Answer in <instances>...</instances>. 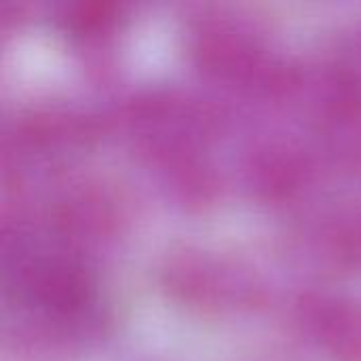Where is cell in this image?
I'll use <instances>...</instances> for the list:
<instances>
[{"mask_svg":"<svg viewBox=\"0 0 361 361\" xmlns=\"http://www.w3.org/2000/svg\"><path fill=\"white\" fill-rule=\"evenodd\" d=\"M61 23L66 30L74 34H93L104 32L110 27L116 19V6L112 4H99V2H82V4H70L61 13Z\"/></svg>","mask_w":361,"mask_h":361,"instance_id":"obj_5","label":"cell"},{"mask_svg":"<svg viewBox=\"0 0 361 361\" xmlns=\"http://www.w3.org/2000/svg\"><path fill=\"white\" fill-rule=\"evenodd\" d=\"M27 290L36 305L53 315L78 313L91 296L85 271L68 260H47L27 277Z\"/></svg>","mask_w":361,"mask_h":361,"instance_id":"obj_2","label":"cell"},{"mask_svg":"<svg viewBox=\"0 0 361 361\" xmlns=\"http://www.w3.org/2000/svg\"><path fill=\"white\" fill-rule=\"evenodd\" d=\"M195 53L205 70L222 78L254 80L262 74L264 68L256 40L224 23L207 25L197 38Z\"/></svg>","mask_w":361,"mask_h":361,"instance_id":"obj_1","label":"cell"},{"mask_svg":"<svg viewBox=\"0 0 361 361\" xmlns=\"http://www.w3.org/2000/svg\"><path fill=\"white\" fill-rule=\"evenodd\" d=\"M167 283L176 296L201 307L228 302L241 283H235L231 275L216 262L199 256H184L167 271Z\"/></svg>","mask_w":361,"mask_h":361,"instance_id":"obj_3","label":"cell"},{"mask_svg":"<svg viewBox=\"0 0 361 361\" xmlns=\"http://www.w3.org/2000/svg\"><path fill=\"white\" fill-rule=\"evenodd\" d=\"M315 330L336 361H361V307L355 302H326L315 313Z\"/></svg>","mask_w":361,"mask_h":361,"instance_id":"obj_4","label":"cell"}]
</instances>
